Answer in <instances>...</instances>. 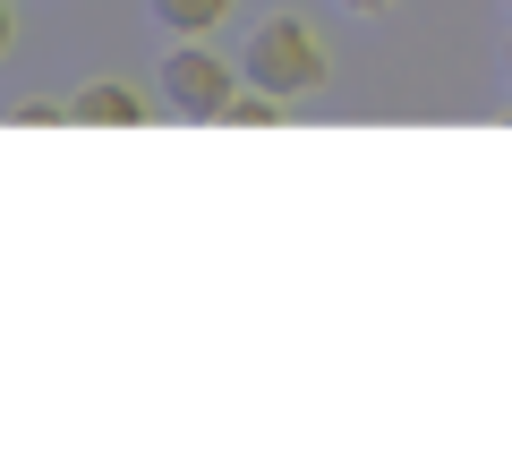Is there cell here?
Returning a JSON list of instances; mask_svg holds the SVG:
<instances>
[{
  "label": "cell",
  "instance_id": "obj_1",
  "mask_svg": "<svg viewBox=\"0 0 512 461\" xmlns=\"http://www.w3.org/2000/svg\"><path fill=\"white\" fill-rule=\"evenodd\" d=\"M325 69H333L325 35H316L308 18H291V9H282V18H256V35L239 43V77L265 86V94H282V103H291V94H316Z\"/></svg>",
  "mask_w": 512,
  "mask_h": 461
},
{
  "label": "cell",
  "instance_id": "obj_2",
  "mask_svg": "<svg viewBox=\"0 0 512 461\" xmlns=\"http://www.w3.org/2000/svg\"><path fill=\"white\" fill-rule=\"evenodd\" d=\"M163 94H171L180 120H222L231 94H239V77H231V60H222V52H205L197 35H180L163 52Z\"/></svg>",
  "mask_w": 512,
  "mask_h": 461
},
{
  "label": "cell",
  "instance_id": "obj_3",
  "mask_svg": "<svg viewBox=\"0 0 512 461\" xmlns=\"http://www.w3.org/2000/svg\"><path fill=\"white\" fill-rule=\"evenodd\" d=\"M69 120L77 129H137L146 103H137V86H120V77H86V86L69 94Z\"/></svg>",
  "mask_w": 512,
  "mask_h": 461
},
{
  "label": "cell",
  "instance_id": "obj_4",
  "mask_svg": "<svg viewBox=\"0 0 512 461\" xmlns=\"http://www.w3.org/2000/svg\"><path fill=\"white\" fill-rule=\"evenodd\" d=\"M146 9H154L163 35H214V26L231 18V0H146Z\"/></svg>",
  "mask_w": 512,
  "mask_h": 461
},
{
  "label": "cell",
  "instance_id": "obj_5",
  "mask_svg": "<svg viewBox=\"0 0 512 461\" xmlns=\"http://www.w3.org/2000/svg\"><path fill=\"white\" fill-rule=\"evenodd\" d=\"M282 120V94H265V86H239L231 94V111H222L214 129H274Z\"/></svg>",
  "mask_w": 512,
  "mask_h": 461
},
{
  "label": "cell",
  "instance_id": "obj_6",
  "mask_svg": "<svg viewBox=\"0 0 512 461\" xmlns=\"http://www.w3.org/2000/svg\"><path fill=\"white\" fill-rule=\"evenodd\" d=\"M9 120H18V129H60V120H69V103H43V94H26Z\"/></svg>",
  "mask_w": 512,
  "mask_h": 461
},
{
  "label": "cell",
  "instance_id": "obj_7",
  "mask_svg": "<svg viewBox=\"0 0 512 461\" xmlns=\"http://www.w3.org/2000/svg\"><path fill=\"white\" fill-rule=\"evenodd\" d=\"M9 43H18V18H9V0H0V60H9Z\"/></svg>",
  "mask_w": 512,
  "mask_h": 461
},
{
  "label": "cell",
  "instance_id": "obj_8",
  "mask_svg": "<svg viewBox=\"0 0 512 461\" xmlns=\"http://www.w3.org/2000/svg\"><path fill=\"white\" fill-rule=\"evenodd\" d=\"M342 9H359V18H376V9H393V0H342Z\"/></svg>",
  "mask_w": 512,
  "mask_h": 461
},
{
  "label": "cell",
  "instance_id": "obj_9",
  "mask_svg": "<svg viewBox=\"0 0 512 461\" xmlns=\"http://www.w3.org/2000/svg\"><path fill=\"white\" fill-rule=\"evenodd\" d=\"M504 69H512V52H504Z\"/></svg>",
  "mask_w": 512,
  "mask_h": 461
},
{
  "label": "cell",
  "instance_id": "obj_10",
  "mask_svg": "<svg viewBox=\"0 0 512 461\" xmlns=\"http://www.w3.org/2000/svg\"><path fill=\"white\" fill-rule=\"evenodd\" d=\"M504 9H512V0H504Z\"/></svg>",
  "mask_w": 512,
  "mask_h": 461
}]
</instances>
